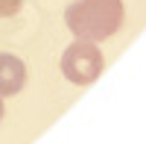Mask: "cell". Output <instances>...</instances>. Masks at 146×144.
Returning a JSON list of instances; mask_svg holds the SVG:
<instances>
[{
  "label": "cell",
  "mask_w": 146,
  "mask_h": 144,
  "mask_svg": "<svg viewBox=\"0 0 146 144\" xmlns=\"http://www.w3.org/2000/svg\"><path fill=\"white\" fill-rule=\"evenodd\" d=\"M0 118H3V97H0Z\"/></svg>",
  "instance_id": "5b68a950"
},
{
  "label": "cell",
  "mask_w": 146,
  "mask_h": 144,
  "mask_svg": "<svg viewBox=\"0 0 146 144\" xmlns=\"http://www.w3.org/2000/svg\"><path fill=\"white\" fill-rule=\"evenodd\" d=\"M27 82V68L18 56L0 53V97H9V94H18Z\"/></svg>",
  "instance_id": "3957f363"
},
{
  "label": "cell",
  "mask_w": 146,
  "mask_h": 144,
  "mask_svg": "<svg viewBox=\"0 0 146 144\" xmlns=\"http://www.w3.org/2000/svg\"><path fill=\"white\" fill-rule=\"evenodd\" d=\"M62 74L76 85H91L102 74V53L94 41L76 38L62 53Z\"/></svg>",
  "instance_id": "7a4b0ae2"
},
{
  "label": "cell",
  "mask_w": 146,
  "mask_h": 144,
  "mask_svg": "<svg viewBox=\"0 0 146 144\" xmlns=\"http://www.w3.org/2000/svg\"><path fill=\"white\" fill-rule=\"evenodd\" d=\"M70 32L85 41H102L123 27V0H76L64 12Z\"/></svg>",
  "instance_id": "6da1fadb"
},
{
  "label": "cell",
  "mask_w": 146,
  "mask_h": 144,
  "mask_svg": "<svg viewBox=\"0 0 146 144\" xmlns=\"http://www.w3.org/2000/svg\"><path fill=\"white\" fill-rule=\"evenodd\" d=\"M18 9H21V0H0V18L18 15Z\"/></svg>",
  "instance_id": "277c9868"
}]
</instances>
